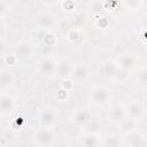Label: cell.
Here are the masks:
<instances>
[{
    "label": "cell",
    "mask_w": 147,
    "mask_h": 147,
    "mask_svg": "<svg viewBox=\"0 0 147 147\" xmlns=\"http://www.w3.org/2000/svg\"><path fill=\"white\" fill-rule=\"evenodd\" d=\"M55 139V134L51 129H39L34 133V141L39 147H49Z\"/></svg>",
    "instance_id": "6da1fadb"
},
{
    "label": "cell",
    "mask_w": 147,
    "mask_h": 147,
    "mask_svg": "<svg viewBox=\"0 0 147 147\" xmlns=\"http://www.w3.org/2000/svg\"><path fill=\"white\" fill-rule=\"evenodd\" d=\"M110 95V91L105 86H96L91 91V99L95 105H105Z\"/></svg>",
    "instance_id": "7a4b0ae2"
},
{
    "label": "cell",
    "mask_w": 147,
    "mask_h": 147,
    "mask_svg": "<svg viewBox=\"0 0 147 147\" xmlns=\"http://www.w3.org/2000/svg\"><path fill=\"white\" fill-rule=\"evenodd\" d=\"M145 113V107L140 101H132L127 105L126 109H125V114L133 119H139L144 116Z\"/></svg>",
    "instance_id": "3957f363"
},
{
    "label": "cell",
    "mask_w": 147,
    "mask_h": 147,
    "mask_svg": "<svg viewBox=\"0 0 147 147\" xmlns=\"http://www.w3.org/2000/svg\"><path fill=\"white\" fill-rule=\"evenodd\" d=\"M126 144L130 147H145L146 140L141 133L133 131V132L126 134Z\"/></svg>",
    "instance_id": "277c9868"
},
{
    "label": "cell",
    "mask_w": 147,
    "mask_h": 147,
    "mask_svg": "<svg viewBox=\"0 0 147 147\" xmlns=\"http://www.w3.org/2000/svg\"><path fill=\"white\" fill-rule=\"evenodd\" d=\"M125 117H126L125 109L122 106L116 105V106L111 107L108 111V118H109V121H111L114 123H121Z\"/></svg>",
    "instance_id": "5b68a950"
},
{
    "label": "cell",
    "mask_w": 147,
    "mask_h": 147,
    "mask_svg": "<svg viewBox=\"0 0 147 147\" xmlns=\"http://www.w3.org/2000/svg\"><path fill=\"white\" fill-rule=\"evenodd\" d=\"M37 23L39 26H41L44 29H49L56 24V20H55V16L53 14L46 11V13H41L37 17Z\"/></svg>",
    "instance_id": "8992f818"
},
{
    "label": "cell",
    "mask_w": 147,
    "mask_h": 147,
    "mask_svg": "<svg viewBox=\"0 0 147 147\" xmlns=\"http://www.w3.org/2000/svg\"><path fill=\"white\" fill-rule=\"evenodd\" d=\"M92 118L91 113L87 109H77L72 114V122L77 125H85Z\"/></svg>",
    "instance_id": "52a82bcc"
},
{
    "label": "cell",
    "mask_w": 147,
    "mask_h": 147,
    "mask_svg": "<svg viewBox=\"0 0 147 147\" xmlns=\"http://www.w3.org/2000/svg\"><path fill=\"white\" fill-rule=\"evenodd\" d=\"M15 107V101L11 95L2 94L0 95V113L2 114H9L13 111Z\"/></svg>",
    "instance_id": "ba28073f"
},
{
    "label": "cell",
    "mask_w": 147,
    "mask_h": 147,
    "mask_svg": "<svg viewBox=\"0 0 147 147\" xmlns=\"http://www.w3.org/2000/svg\"><path fill=\"white\" fill-rule=\"evenodd\" d=\"M88 67L84 63H79V64H76L74 68H72V76L77 79V80H83L85 78H87L88 76Z\"/></svg>",
    "instance_id": "9c48e42d"
},
{
    "label": "cell",
    "mask_w": 147,
    "mask_h": 147,
    "mask_svg": "<svg viewBox=\"0 0 147 147\" xmlns=\"http://www.w3.org/2000/svg\"><path fill=\"white\" fill-rule=\"evenodd\" d=\"M119 124H121V131L125 134L136 131L137 127H138V121L133 119V118H130V117H127V118L125 117Z\"/></svg>",
    "instance_id": "30bf717a"
},
{
    "label": "cell",
    "mask_w": 147,
    "mask_h": 147,
    "mask_svg": "<svg viewBox=\"0 0 147 147\" xmlns=\"http://www.w3.org/2000/svg\"><path fill=\"white\" fill-rule=\"evenodd\" d=\"M31 54H32V47L28 42H21L15 49V56L17 59H26L31 56Z\"/></svg>",
    "instance_id": "8fae6325"
},
{
    "label": "cell",
    "mask_w": 147,
    "mask_h": 147,
    "mask_svg": "<svg viewBox=\"0 0 147 147\" xmlns=\"http://www.w3.org/2000/svg\"><path fill=\"white\" fill-rule=\"evenodd\" d=\"M56 69V63L51 59H42L39 64V71L45 75H52Z\"/></svg>",
    "instance_id": "7c38bea8"
},
{
    "label": "cell",
    "mask_w": 147,
    "mask_h": 147,
    "mask_svg": "<svg viewBox=\"0 0 147 147\" xmlns=\"http://www.w3.org/2000/svg\"><path fill=\"white\" fill-rule=\"evenodd\" d=\"M100 72L106 76V77H113V76H116L117 72H118V68L117 65L113 62V61H107L105 62L101 68H100Z\"/></svg>",
    "instance_id": "4fadbf2b"
},
{
    "label": "cell",
    "mask_w": 147,
    "mask_h": 147,
    "mask_svg": "<svg viewBox=\"0 0 147 147\" xmlns=\"http://www.w3.org/2000/svg\"><path fill=\"white\" fill-rule=\"evenodd\" d=\"M15 80V76L11 71L9 70H2L0 71V87H9L13 85Z\"/></svg>",
    "instance_id": "5bb4252c"
},
{
    "label": "cell",
    "mask_w": 147,
    "mask_h": 147,
    "mask_svg": "<svg viewBox=\"0 0 147 147\" xmlns=\"http://www.w3.org/2000/svg\"><path fill=\"white\" fill-rule=\"evenodd\" d=\"M101 122L99 118H91L85 125H84V131L88 134H95L100 131L101 129Z\"/></svg>",
    "instance_id": "9a60e30c"
},
{
    "label": "cell",
    "mask_w": 147,
    "mask_h": 147,
    "mask_svg": "<svg viewBox=\"0 0 147 147\" xmlns=\"http://www.w3.org/2000/svg\"><path fill=\"white\" fill-rule=\"evenodd\" d=\"M82 147H99L101 141L99 140V138L95 134H88L86 133V136H84L82 138Z\"/></svg>",
    "instance_id": "2e32d148"
},
{
    "label": "cell",
    "mask_w": 147,
    "mask_h": 147,
    "mask_svg": "<svg viewBox=\"0 0 147 147\" xmlns=\"http://www.w3.org/2000/svg\"><path fill=\"white\" fill-rule=\"evenodd\" d=\"M72 68H74V65H72L69 61L62 60V61H60V62L57 63L55 70L57 71V74H59L60 76H67V75H70V74L72 72Z\"/></svg>",
    "instance_id": "e0dca14e"
},
{
    "label": "cell",
    "mask_w": 147,
    "mask_h": 147,
    "mask_svg": "<svg viewBox=\"0 0 147 147\" xmlns=\"http://www.w3.org/2000/svg\"><path fill=\"white\" fill-rule=\"evenodd\" d=\"M55 117H56V115H55L54 110L49 109V108L41 110L40 114H39V121L42 124H51V123H53L55 121Z\"/></svg>",
    "instance_id": "ac0fdd59"
},
{
    "label": "cell",
    "mask_w": 147,
    "mask_h": 147,
    "mask_svg": "<svg viewBox=\"0 0 147 147\" xmlns=\"http://www.w3.org/2000/svg\"><path fill=\"white\" fill-rule=\"evenodd\" d=\"M119 137L116 134H110L107 136L103 140H102V145L103 147H119Z\"/></svg>",
    "instance_id": "d6986e66"
},
{
    "label": "cell",
    "mask_w": 147,
    "mask_h": 147,
    "mask_svg": "<svg viewBox=\"0 0 147 147\" xmlns=\"http://www.w3.org/2000/svg\"><path fill=\"white\" fill-rule=\"evenodd\" d=\"M118 60H119L121 67H123L125 69L131 68L134 64V62H136V59L132 55H130V54H123V55H121V57Z\"/></svg>",
    "instance_id": "ffe728a7"
},
{
    "label": "cell",
    "mask_w": 147,
    "mask_h": 147,
    "mask_svg": "<svg viewBox=\"0 0 147 147\" xmlns=\"http://www.w3.org/2000/svg\"><path fill=\"white\" fill-rule=\"evenodd\" d=\"M139 80H140V83H141L142 85L146 84V82H147V72H146L145 69H142V70L139 72Z\"/></svg>",
    "instance_id": "44dd1931"
},
{
    "label": "cell",
    "mask_w": 147,
    "mask_h": 147,
    "mask_svg": "<svg viewBox=\"0 0 147 147\" xmlns=\"http://www.w3.org/2000/svg\"><path fill=\"white\" fill-rule=\"evenodd\" d=\"M7 9H8V5H7V2H5V1H0V16L5 15V13L7 11Z\"/></svg>",
    "instance_id": "7402d4cb"
}]
</instances>
